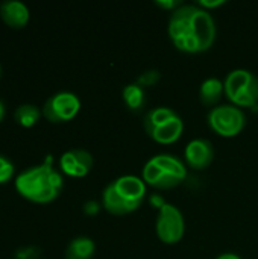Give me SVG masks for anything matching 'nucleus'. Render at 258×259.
Segmentation results:
<instances>
[{
    "label": "nucleus",
    "instance_id": "nucleus-4",
    "mask_svg": "<svg viewBox=\"0 0 258 259\" xmlns=\"http://www.w3.org/2000/svg\"><path fill=\"white\" fill-rule=\"evenodd\" d=\"M187 178V168L184 162L169 153L152 156L143 167L141 179L146 185L158 190H170L184 182Z\"/></svg>",
    "mask_w": 258,
    "mask_h": 259
},
{
    "label": "nucleus",
    "instance_id": "nucleus-6",
    "mask_svg": "<svg viewBox=\"0 0 258 259\" xmlns=\"http://www.w3.org/2000/svg\"><path fill=\"white\" fill-rule=\"evenodd\" d=\"M210 129L224 138H233L242 134L246 126V115L243 109L234 105H217L210 109L207 115Z\"/></svg>",
    "mask_w": 258,
    "mask_h": 259
},
{
    "label": "nucleus",
    "instance_id": "nucleus-7",
    "mask_svg": "<svg viewBox=\"0 0 258 259\" xmlns=\"http://www.w3.org/2000/svg\"><path fill=\"white\" fill-rule=\"evenodd\" d=\"M155 232L161 243L164 244H176L182 240L186 234V220L179 208L172 203H164L158 209Z\"/></svg>",
    "mask_w": 258,
    "mask_h": 259
},
{
    "label": "nucleus",
    "instance_id": "nucleus-5",
    "mask_svg": "<svg viewBox=\"0 0 258 259\" xmlns=\"http://www.w3.org/2000/svg\"><path fill=\"white\" fill-rule=\"evenodd\" d=\"M227 99L237 108L258 109V76L249 70L237 68L224 80Z\"/></svg>",
    "mask_w": 258,
    "mask_h": 259
},
{
    "label": "nucleus",
    "instance_id": "nucleus-9",
    "mask_svg": "<svg viewBox=\"0 0 258 259\" xmlns=\"http://www.w3.org/2000/svg\"><path fill=\"white\" fill-rule=\"evenodd\" d=\"M59 168L70 178H84L93 168V156L84 149H71L61 155Z\"/></svg>",
    "mask_w": 258,
    "mask_h": 259
},
{
    "label": "nucleus",
    "instance_id": "nucleus-12",
    "mask_svg": "<svg viewBox=\"0 0 258 259\" xmlns=\"http://www.w3.org/2000/svg\"><path fill=\"white\" fill-rule=\"evenodd\" d=\"M184 132V121L179 115L173 117L172 120L166 121L164 124L158 126L149 137L160 144H173L176 143Z\"/></svg>",
    "mask_w": 258,
    "mask_h": 259
},
{
    "label": "nucleus",
    "instance_id": "nucleus-1",
    "mask_svg": "<svg viewBox=\"0 0 258 259\" xmlns=\"http://www.w3.org/2000/svg\"><path fill=\"white\" fill-rule=\"evenodd\" d=\"M167 33L173 46L184 53H204L216 39L213 15L198 5H182L172 12Z\"/></svg>",
    "mask_w": 258,
    "mask_h": 259
},
{
    "label": "nucleus",
    "instance_id": "nucleus-11",
    "mask_svg": "<svg viewBox=\"0 0 258 259\" xmlns=\"http://www.w3.org/2000/svg\"><path fill=\"white\" fill-rule=\"evenodd\" d=\"M0 18L11 29H23L29 23L30 14L24 3L6 0L0 3Z\"/></svg>",
    "mask_w": 258,
    "mask_h": 259
},
{
    "label": "nucleus",
    "instance_id": "nucleus-13",
    "mask_svg": "<svg viewBox=\"0 0 258 259\" xmlns=\"http://www.w3.org/2000/svg\"><path fill=\"white\" fill-rule=\"evenodd\" d=\"M225 94L224 82L217 77H208L201 83L199 88V99L205 106H217L222 96Z\"/></svg>",
    "mask_w": 258,
    "mask_h": 259
},
{
    "label": "nucleus",
    "instance_id": "nucleus-19",
    "mask_svg": "<svg viewBox=\"0 0 258 259\" xmlns=\"http://www.w3.org/2000/svg\"><path fill=\"white\" fill-rule=\"evenodd\" d=\"M14 175V164L6 158L0 155V185L6 184Z\"/></svg>",
    "mask_w": 258,
    "mask_h": 259
},
{
    "label": "nucleus",
    "instance_id": "nucleus-17",
    "mask_svg": "<svg viewBox=\"0 0 258 259\" xmlns=\"http://www.w3.org/2000/svg\"><path fill=\"white\" fill-rule=\"evenodd\" d=\"M41 115H43V112H41V109H40L38 106L26 103V105H21V106H18V108L15 109V112H14V120H15V123L20 124L21 127L29 129V127L35 126V124L40 121Z\"/></svg>",
    "mask_w": 258,
    "mask_h": 259
},
{
    "label": "nucleus",
    "instance_id": "nucleus-15",
    "mask_svg": "<svg viewBox=\"0 0 258 259\" xmlns=\"http://www.w3.org/2000/svg\"><path fill=\"white\" fill-rule=\"evenodd\" d=\"M178 114L172 109V108H167V106H158V108H154L151 111L146 112L144 115V120H143V127H144V132L148 134V137L161 124H164L166 121L172 120L173 117H176Z\"/></svg>",
    "mask_w": 258,
    "mask_h": 259
},
{
    "label": "nucleus",
    "instance_id": "nucleus-24",
    "mask_svg": "<svg viewBox=\"0 0 258 259\" xmlns=\"http://www.w3.org/2000/svg\"><path fill=\"white\" fill-rule=\"evenodd\" d=\"M0 77H2V67H0Z\"/></svg>",
    "mask_w": 258,
    "mask_h": 259
},
{
    "label": "nucleus",
    "instance_id": "nucleus-23",
    "mask_svg": "<svg viewBox=\"0 0 258 259\" xmlns=\"http://www.w3.org/2000/svg\"><path fill=\"white\" fill-rule=\"evenodd\" d=\"M5 115H6V106H5V103L0 100V123L5 120Z\"/></svg>",
    "mask_w": 258,
    "mask_h": 259
},
{
    "label": "nucleus",
    "instance_id": "nucleus-8",
    "mask_svg": "<svg viewBox=\"0 0 258 259\" xmlns=\"http://www.w3.org/2000/svg\"><path fill=\"white\" fill-rule=\"evenodd\" d=\"M81 111V100L75 93L61 91L50 96L41 112L43 117L50 123H67L71 121Z\"/></svg>",
    "mask_w": 258,
    "mask_h": 259
},
{
    "label": "nucleus",
    "instance_id": "nucleus-18",
    "mask_svg": "<svg viewBox=\"0 0 258 259\" xmlns=\"http://www.w3.org/2000/svg\"><path fill=\"white\" fill-rule=\"evenodd\" d=\"M161 79V73L158 70H148L144 73H141L137 79V83L141 88H148V87H154L158 80Z\"/></svg>",
    "mask_w": 258,
    "mask_h": 259
},
{
    "label": "nucleus",
    "instance_id": "nucleus-22",
    "mask_svg": "<svg viewBox=\"0 0 258 259\" xmlns=\"http://www.w3.org/2000/svg\"><path fill=\"white\" fill-rule=\"evenodd\" d=\"M216 259H242L237 253H231V252H228V253H222V255H219Z\"/></svg>",
    "mask_w": 258,
    "mask_h": 259
},
{
    "label": "nucleus",
    "instance_id": "nucleus-2",
    "mask_svg": "<svg viewBox=\"0 0 258 259\" xmlns=\"http://www.w3.org/2000/svg\"><path fill=\"white\" fill-rule=\"evenodd\" d=\"M62 187V176L53 168L50 156L43 164L24 170L15 179V190L18 194L29 202L40 205L50 203L58 199Z\"/></svg>",
    "mask_w": 258,
    "mask_h": 259
},
{
    "label": "nucleus",
    "instance_id": "nucleus-14",
    "mask_svg": "<svg viewBox=\"0 0 258 259\" xmlns=\"http://www.w3.org/2000/svg\"><path fill=\"white\" fill-rule=\"evenodd\" d=\"M96 253V244L88 237H76L65 249V259H91Z\"/></svg>",
    "mask_w": 258,
    "mask_h": 259
},
{
    "label": "nucleus",
    "instance_id": "nucleus-20",
    "mask_svg": "<svg viewBox=\"0 0 258 259\" xmlns=\"http://www.w3.org/2000/svg\"><path fill=\"white\" fill-rule=\"evenodd\" d=\"M155 5L163 8V9H167V11H176L179 6H182V3L179 0H155Z\"/></svg>",
    "mask_w": 258,
    "mask_h": 259
},
{
    "label": "nucleus",
    "instance_id": "nucleus-21",
    "mask_svg": "<svg viewBox=\"0 0 258 259\" xmlns=\"http://www.w3.org/2000/svg\"><path fill=\"white\" fill-rule=\"evenodd\" d=\"M196 5H198L199 8H202V9H205V11H208V12H210V9H214V8H219V6L225 5V0H214V2L201 0V2H198Z\"/></svg>",
    "mask_w": 258,
    "mask_h": 259
},
{
    "label": "nucleus",
    "instance_id": "nucleus-10",
    "mask_svg": "<svg viewBox=\"0 0 258 259\" xmlns=\"http://www.w3.org/2000/svg\"><path fill=\"white\" fill-rule=\"evenodd\" d=\"M214 158L213 146L205 138H195L187 143L184 150V161L193 170H205L211 165Z\"/></svg>",
    "mask_w": 258,
    "mask_h": 259
},
{
    "label": "nucleus",
    "instance_id": "nucleus-16",
    "mask_svg": "<svg viewBox=\"0 0 258 259\" xmlns=\"http://www.w3.org/2000/svg\"><path fill=\"white\" fill-rule=\"evenodd\" d=\"M122 97L125 105L132 111V112H138L144 108L146 105V91L144 88H141L137 82L134 83H128L123 91H122Z\"/></svg>",
    "mask_w": 258,
    "mask_h": 259
},
{
    "label": "nucleus",
    "instance_id": "nucleus-3",
    "mask_svg": "<svg viewBox=\"0 0 258 259\" xmlns=\"http://www.w3.org/2000/svg\"><path fill=\"white\" fill-rule=\"evenodd\" d=\"M146 199V184L141 178L125 175L109 182L102 193V206L113 215L137 211Z\"/></svg>",
    "mask_w": 258,
    "mask_h": 259
}]
</instances>
